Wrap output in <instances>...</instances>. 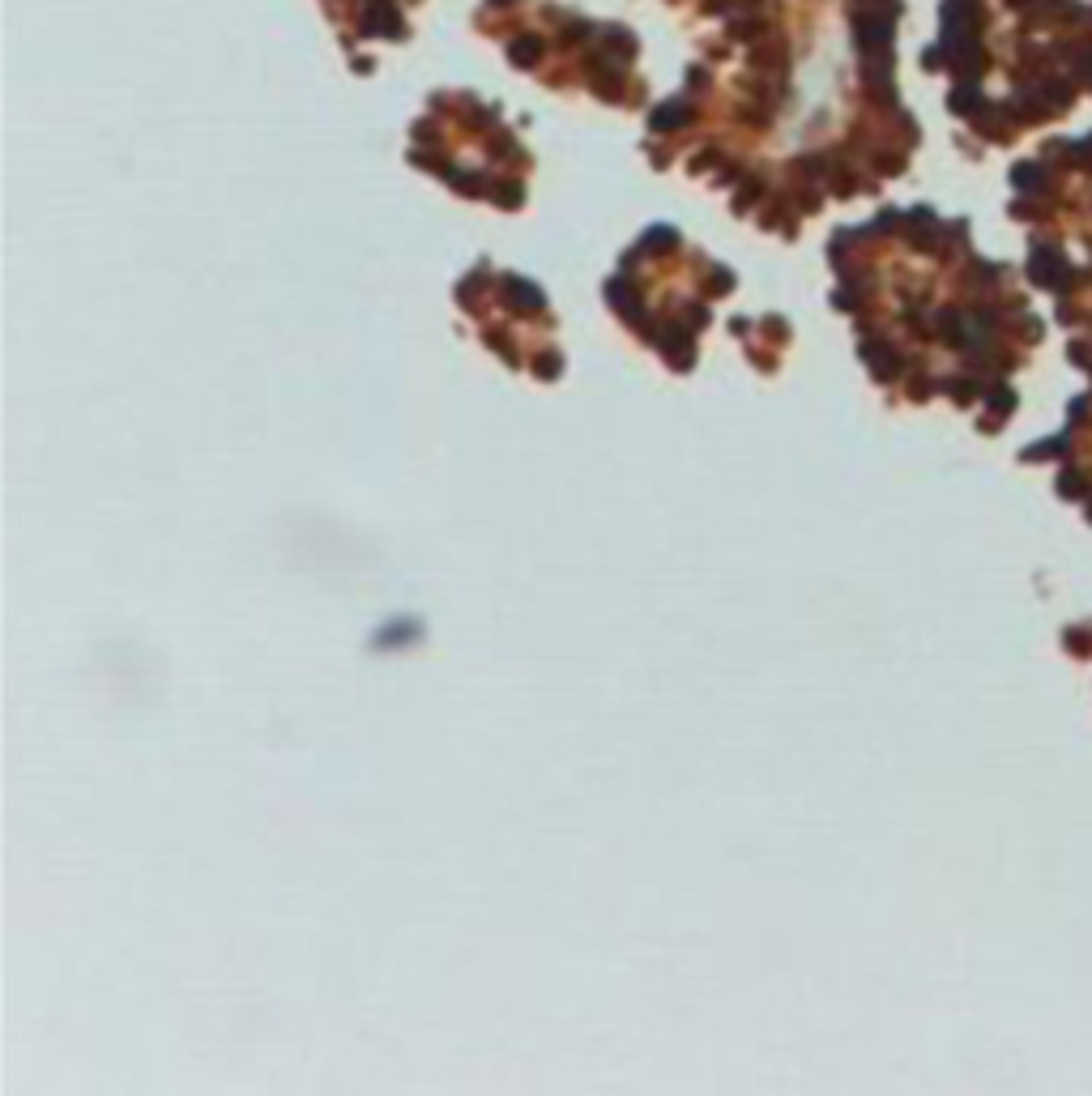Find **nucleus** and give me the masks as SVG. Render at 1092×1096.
<instances>
[{
    "instance_id": "1",
    "label": "nucleus",
    "mask_w": 1092,
    "mask_h": 1096,
    "mask_svg": "<svg viewBox=\"0 0 1092 1096\" xmlns=\"http://www.w3.org/2000/svg\"><path fill=\"white\" fill-rule=\"evenodd\" d=\"M1033 278L1037 282H1046V286H1063V273H1067V265H1063V256H1054V252H1037L1033 256Z\"/></svg>"
},
{
    "instance_id": "2",
    "label": "nucleus",
    "mask_w": 1092,
    "mask_h": 1096,
    "mask_svg": "<svg viewBox=\"0 0 1092 1096\" xmlns=\"http://www.w3.org/2000/svg\"><path fill=\"white\" fill-rule=\"evenodd\" d=\"M1058 491L1071 500V495H1084V491H1088V482H1084V474H1080V469H1067V474H1063V482H1058Z\"/></svg>"
},
{
    "instance_id": "3",
    "label": "nucleus",
    "mask_w": 1092,
    "mask_h": 1096,
    "mask_svg": "<svg viewBox=\"0 0 1092 1096\" xmlns=\"http://www.w3.org/2000/svg\"><path fill=\"white\" fill-rule=\"evenodd\" d=\"M1054 453H1063V440H1046L1041 448H1029V457H1054Z\"/></svg>"
}]
</instances>
